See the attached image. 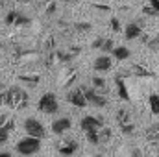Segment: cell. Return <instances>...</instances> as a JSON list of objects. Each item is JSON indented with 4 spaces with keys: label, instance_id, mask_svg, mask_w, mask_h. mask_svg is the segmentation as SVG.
Masks as SVG:
<instances>
[{
    "label": "cell",
    "instance_id": "25",
    "mask_svg": "<svg viewBox=\"0 0 159 157\" xmlns=\"http://www.w3.org/2000/svg\"><path fill=\"white\" fill-rule=\"evenodd\" d=\"M17 9H11V11H7V15H6V19H4V22L7 24V26H13V22H15V17H17Z\"/></svg>",
    "mask_w": 159,
    "mask_h": 157
},
{
    "label": "cell",
    "instance_id": "40",
    "mask_svg": "<svg viewBox=\"0 0 159 157\" xmlns=\"http://www.w3.org/2000/svg\"><path fill=\"white\" fill-rule=\"evenodd\" d=\"M93 7H96V9H100V11H107V9H109V6H104V4H93Z\"/></svg>",
    "mask_w": 159,
    "mask_h": 157
},
{
    "label": "cell",
    "instance_id": "1",
    "mask_svg": "<svg viewBox=\"0 0 159 157\" xmlns=\"http://www.w3.org/2000/svg\"><path fill=\"white\" fill-rule=\"evenodd\" d=\"M4 94H6L4 96V105H7L9 109H24L28 105V102H30L28 92L24 89L17 87V85H13L7 91H4Z\"/></svg>",
    "mask_w": 159,
    "mask_h": 157
},
{
    "label": "cell",
    "instance_id": "35",
    "mask_svg": "<svg viewBox=\"0 0 159 157\" xmlns=\"http://www.w3.org/2000/svg\"><path fill=\"white\" fill-rule=\"evenodd\" d=\"M44 13L50 17V15H54L56 13V2H50V4H46V9H44Z\"/></svg>",
    "mask_w": 159,
    "mask_h": 157
},
{
    "label": "cell",
    "instance_id": "7",
    "mask_svg": "<svg viewBox=\"0 0 159 157\" xmlns=\"http://www.w3.org/2000/svg\"><path fill=\"white\" fill-rule=\"evenodd\" d=\"M80 128H81V131H85V133H87V131H98V129L104 128V122H102V118L93 117V115H87V117L81 118Z\"/></svg>",
    "mask_w": 159,
    "mask_h": 157
},
{
    "label": "cell",
    "instance_id": "39",
    "mask_svg": "<svg viewBox=\"0 0 159 157\" xmlns=\"http://www.w3.org/2000/svg\"><path fill=\"white\" fill-rule=\"evenodd\" d=\"M148 6H150V7H152V9L159 15V0H150V4H148Z\"/></svg>",
    "mask_w": 159,
    "mask_h": 157
},
{
    "label": "cell",
    "instance_id": "21",
    "mask_svg": "<svg viewBox=\"0 0 159 157\" xmlns=\"http://www.w3.org/2000/svg\"><path fill=\"white\" fill-rule=\"evenodd\" d=\"M15 26H30L32 24V19L30 17H26V15H22L20 11L17 13V17H15V22H13Z\"/></svg>",
    "mask_w": 159,
    "mask_h": 157
},
{
    "label": "cell",
    "instance_id": "46",
    "mask_svg": "<svg viewBox=\"0 0 159 157\" xmlns=\"http://www.w3.org/2000/svg\"><path fill=\"white\" fill-rule=\"evenodd\" d=\"M157 52H159V50H157Z\"/></svg>",
    "mask_w": 159,
    "mask_h": 157
},
{
    "label": "cell",
    "instance_id": "33",
    "mask_svg": "<svg viewBox=\"0 0 159 157\" xmlns=\"http://www.w3.org/2000/svg\"><path fill=\"white\" fill-rule=\"evenodd\" d=\"M109 24H111V30H113V32H120V30H122V28H120V20L117 17H113V19L109 20Z\"/></svg>",
    "mask_w": 159,
    "mask_h": 157
},
{
    "label": "cell",
    "instance_id": "31",
    "mask_svg": "<svg viewBox=\"0 0 159 157\" xmlns=\"http://www.w3.org/2000/svg\"><path fill=\"white\" fill-rule=\"evenodd\" d=\"M122 157H141V150L139 148H128Z\"/></svg>",
    "mask_w": 159,
    "mask_h": 157
},
{
    "label": "cell",
    "instance_id": "26",
    "mask_svg": "<svg viewBox=\"0 0 159 157\" xmlns=\"http://www.w3.org/2000/svg\"><path fill=\"white\" fill-rule=\"evenodd\" d=\"M120 131H122L124 135H131V133L135 131V124H133V122H128V124H122V126H120Z\"/></svg>",
    "mask_w": 159,
    "mask_h": 157
},
{
    "label": "cell",
    "instance_id": "32",
    "mask_svg": "<svg viewBox=\"0 0 159 157\" xmlns=\"http://www.w3.org/2000/svg\"><path fill=\"white\" fill-rule=\"evenodd\" d=\"M104 39H106V37H96V39L93 41L91 48H93V50H100V48H102V44H104Z\"/></svg>",
    "mask_w": 159,
    "mask_h": 157
},
{
    "label": "cell",
    "instance_id": "41",
    "mask_svg": "<svg viewBox=\"0 0 159 157\" xmlns=\"http://www.w3.org/2000/svg\"><path fill=\"white\" fill-rule=\"evenodd\" d=\"M54 44H56V41H54V39H48L46 43H44V48H54Z\"/></svg>",
    "mask_w": 159,
    "mask_h": 157
},
{
    "label": "cell",
    "instance_id": "44",
    "mask_svg": "<svg viewBox=\"0 0 159 157\" xmlns=\"http://www.w3.org/2000/svg\"><path fill=\"white\" fill-rule=\"evenodd\" d=\"M17 2H20V4H28V2H32V0H17Z\"/></svg>",
    "mask_w": 159,
    "mask_h": 157
},
{
    "label": "cell",
    "instance_id": "14",
    "mask_svg": "<svg viewBox=\"0 0 159 157\" xmlns=\"http://www.w3.org/2000/svg\"><path fill=\"white\" fill-rule=\"evenodd\" d=\"M19 81L26 83L28 87H37L41 81V76L35 72H22V74H19Z\"/></svg>",
    "mask_w": 159,
    "mask_h": 157
},
{
    "label": "cell",
    "instance_id": "42",
    "mask_svg": "<svg viewBox=\"0 0 159 157\" xmlns=\"http://www.w3.org/2000/svg\"><path fill=\"white\" fill-rule=\"evenodd\" d=\"M4 96H6L4 91H0V107H4Z\"/></svg>",
    "mask_w": 159,
    "mask_h": 157
},
{
    "label": "cell",
    "instance_id": "9",
    "mask_svg": "<svg viewBox=\"0 0 159 157\" xmlns=\"http://www.w3.org/2000/svg\"><path fill=\"white\" fill-rule=\"evenodd\" d=\"M57 152H59V155H63V157L74 155L78 152V142L74 139H65V141H61L57 144Z\"/></svg>",
    "mask_w": 159,
    "mask_h": 157
},
{
    "label": "cell",
    "instance_id": "37",
    "mask_svg": "<svg viewBox=\"0 0 159 157\" xmlns=\"http://www.w3.org/2000/svg\"><path fill=\"white\" fill-rule=\"evenodd\" d=\"M4 129H6V131H13V129H15V120H13V118H9V120L4 124Z\"/></svg>",
    "mask_w": 159,
    "mask_h": 157
},
{
    "label": "cell",
    "instance_id": "2",
    "mask_svg": "<svg viewBox=\"0 0 159 157\" xmlns=\"http://www.w3.org/2000/svg\"><path fill=\"white\" fill-rule=\"evenodd\" d=\"M15 150H17L19 155H22V157L35 155L41 150V141L39 139H34V137H24V139H20L15 144Z\"/></svg>",
    "mask_w": 159,
    "mask_h": 157
},
{
    "label": "cell",
    "instance_id": "5",
    "mask_svg": "<svg viewBox=\"0 0 159 157\" xmlns=\"http://www.w3.org/2000/svg\"><path fill=\"white\" fill-rule=\"evenodd\" d=\"M81 92H83V98H85L87 105H93V107H106V105H107L106 96H102V94H100L98 91H94L93 87H83Z\"/></svg>",
    "mask_w": 159,
    "mask_h": 157
},
{
    "label": "cell",
    "instance_id": "18",
    "mask_svg": "<svg viewBox=\"0 0 159 157\" xmlns=\"http://www.w3.org/2000/svg\"><path fill=\"white\" fill-rule=\"evenodd\" d=\"M146 139H148L150 142H154V144L159 142V122L148 126V129H146Z\"/></svg>",
    "mask_w": 159,
    "mask_h": 157
},
{
    "label": "cell",
    "instance_id": "27",
    "mask_svg": "<svg viewBox=\"0 0 159 157\" xmlns=\"http://www.w3.org/2000/svg\"><path fill=\"white\" fill-rule=\"evenodd\" d=\"M74 30H76V32H89V30H91V22H85V20L76 22V24H74Z\"/></svg>",
    "mask_w": 159,
    "mask_h": 157
},
{
    "label": "cell",
    "instance_id": "12",
    "mask_svg": "<svg viewBox=\"0 0 159 157\" xmlns=\"http://www.w3.org/2000/svg\"><path fill=\"white\" fill-rule=\"evenodd\" d=\"M76 76H78V72L74 70V69H63L61 70V74H59V85L61 87H69L70 83H74L76 81Z\"/></svg>",
    "mask_w": 159,
    "mask_h": 157
},
{
    "label": "cell",
    "instance_id": "4",
    "mask_svg": "<svg viewBox=\"0 0 159 157\" xmlns=\"http://www.w3.org/2000/svg\"><path fill=\"white\" fill-rule=\"evenodd\" d=\"M37 109L44 115H54L57 113L59 109V102H57V96L54 92H44L39 98V104H37Z\"/></svg>",
    "mask_w": 159,
    "mask_h": 157
},
{
    "label": "cell",
    "instance_id": "22",
    "mask_svg": "<svg viewBox=\"0 0 159 157\" xmlns=\"http://www.w3.org/2000/svg\"><path fill=\"white\" fill-rule=\"evenodd\" d=\"M17 57L20 61H35L39 57V54L37 52H20V54H17Z\"/></svg>",
    "mask_w": 159,
    "mask_h": 157
},
{
    "label": "cell",
    "instance_id": "38",
    "mask_svg": "<svg viewBox=\"0 0 159 157\" xmlns=\"http://www.w3.org/2000/svg\"><path fill=\"white\" fill-rule=\"evenodd\" d=\"M143 13H144V15H148V17H156V15H157L150 6H144V7H143Z\"/></svg>",
    "mask_w": 159,
    "mask_h": 157
},
{
    "label": "cell",
    "instance_id": "15",
    "mask_svg": "<svg viewBox=\"0 0 159 157\" xmlns=\"http://www.w3.org/2000/svg\"><path fill=\"white\" fill-rule=\"evenodd\" d=\"M115 85H117V91H119V98L124 100V102H129V92H128V87L124 83L122 76H117L115 78Z\"/></svg>",
    "mask_w": 159,
    "mask_h": 157
},
{
    "label": "cell",
    "instance_id": "6",
    "mask_svg": "<svg viewBox=\"0 0 159 157\" xmlns=\"http://www.w3.org/2000/svg\"><path fill=\"white\" fill-rule=\"evenodd\" d=\"M74 59L72 54L69 52H59V50H52L50 56L46 57V67H65L67 63H70Z\"/></svg>",
    "mask_w": 159,
    "mask_h": 157
},
{
    "label": "cell",
    "instance_id": "45",
    "mask_svg": "<svg viewBox=\"0 0 159 157\" xmlns=\"http://www.w3.org/2000/svg\"><path fill=\"white\" fill-rule=\"evenodd\" d=\"M63 2H78V0H63Z\"/></svg>",
    "mask_w": 159,
    "mask_h": 157
},
{
    "label": "cell",
    "instance_id": "43",
    "mask_svg": "<svg viewBox=\"0 0 159 157\" xmlns=\"http://www.w3.org/2000/svg\"><path fill=\"white\" fill-rule=\"evenodd\" d=\"M0 157H11L9 152H0Z\"/></svg>",
    "mask_w": 159,
    "mask_h": 157
},
{
    "label": "cell",
    "instance_id": "23",
    "mask_svg": "<svg viewBox=\"0 0 159 157\" xmlns=\"http://www.w3.org/2000/svg\"><path fill=\"white\" fill-rule=\"evenodd\" d=\"M98 139H100V144H102V142H107V141L111 139V129H109L107 126H104L102 129H98Z\"/></svg>",
    "mask_w": 159,
    "mask_h": 157
},
{
    "label": "cell",
    "instance_id": "34",
    "mask_svg": "<svg viewBox=\"0 0 159 157\" xmlns=\"http://www.w3.org/2000/svg\"><path fill=\"white\" fill-rule=\"evenodd\" d=\"M9 139V131H6L4 128H0V144H6Z\"/></svg>",
    "mask_w": 159,
    "mask_h": 157
},
{
    "label": "cell",
    "instance_id": "10",
    "mask_svg": "<svg viewBox=\"0 0 159 157\" xmlns=\"http://www.w3.org/2000/svg\"><path fill=\"white\" fill-rule=\"evenodd\" d=\"M70 128H72V120L69 117H61V118H57V120L52 122V133H56V135H63Z\"/></svg>",
    "mask_w": 159,
    "mask_h": 157
},
{
    "label": "cell",
    "instance_id": "19",
    "mask_svg": "<svg viewBox=\"0 0 159 157\" xmlns=\"http://www.w3.org/2000/svg\"><path fill=\"white\" fill-rule=\"evenodd\" d=\"M148 105H150V111L159 117V94L152 92V94L148 96Z\"/></svg>",
    "mask_w": 159,
    "mask_h": 157
},
{
    "label": "cell",
    "instance_id": "24",
    "mask_svg": "<svg viewBox=\"0 0 159 157\" xmlns=\"http://www.w3.org/2000/svg\"><path fill=\"white\" fill-rule=\"evenodd\" d=\"M91 81H93V89H94V91H106V87H107V85H106V79L100 78V76H94Z\"/></svg>",
    "mask_w": 159,
    "mask_h": 157
},
{
    "label": "cell",
    "instance_id": "30",
    "mask_svg": "<svg viewBox=\"0 0 159 157\" xmlns=\"http://www.w3.org/2000/svg\"><path fill=\"white\" fill-rule=\"evenodd\" d=\"M113 48H115V44H113V39H104V44H102L100 52H111Z\"/></svg>",
    "mask_w": 159,
    "mask_h": 157
},
{
    "label": "cell",
    "instance_id": "13",
    "mask_svg": "<svg viewBox=\"0 0 159 157\" xmlns=\"http://www.w3.org/2000/svg\"><path fill=\"white\" fill-rule=\"evenodd\" d=\"M141 35H143V28H141L137 22H129V24L124 28V37H126V41L139 39Z\"/></svg>",
    "mask_w": 159,
    "mask_h": 157
},
{
    "label": "cell",
    "instance_id": "11",
    "mask_svg": "<svg viewBox=\"0 0 159 157\" xmlns=\"http://www.w3.org/2000/svg\"><path fill=\"white\" fill-rule=\"evenodd\" d=\"M67 100L74 105V107H85L87 105V102H85V98H83V92H81V89H72L69 94H67Z\"/></svg>",
    "mask_w": 159,
    "mask_h": 157
},
{
    "label": "cell",
    "instance_id": "28",
    "mask_svg": "<svg viewBox=\"0 0 159 157\" xmlns=\"http://www.w3.org/2000/svg\"><path fill=\"white\" fill-rule=\"evenodd\" d=\"M87 141L91 144H100V139H98V131H87Z\"/></svg>",
    "mask_w": 159,
    "mask_h": 157
},
{
    "label": "cell",
    "instance_id": "8",
    "mask_svg": "<svg viewBox=\"0 0 159 157\" xmlns=\"http://www.w3.org/2000/svg\"><path fill=\"white\" fill-rule=\"evenodd\" d=\"M93 69H94L96 72H109V70L113 69V59H111L107 54H102V56H98V57L93 61Z\"/></svg>",
    "mask_w": 159,
    "mask_h": 157
},
{
    "label": "cell",
    "instance_id": "20",
    "mask_svg": "<svg viewBox=\"0 0 159 157\" xmlns=\"http://www.w3.org/2000/svg\"><path fill=\"white\" fill-rule=\"evenodd\" d=\"M117 122H119V126L131 122V115H129V111H128V109H117Z\"/></svg>",
    "mask_w": 159,
    "mask_h": 157
},
{
    "label": "cell",
    "instance_id": "16",
    "mask_svg": "<svg viewBox=\"0 0 159 157\" xmlns=\"http://www.w3.org/2000/svg\"><path fill=\"white\" fill-rule=\"evenodd\" d=\"M128 74H131V76H139V78H152V76H154L150 70L144 69V65H131V69H129Z\"/></svg>",
    "mask_w": 159,
    "mask_h": 157
},
{
    "label": "cell",
    "instance_id": "29",
    "mask_svg": "<svg viewBox=\"0 0 159 157\" xmlns=\"http://www.w3.org/2000/svg\"><path fill=\"white\" fill-rule=\"evenodd\" d=\"M146 46H148L150 50H156V52H157V50H159V35H156V37H150V39H148V43H146Z\"/></svg>",
    "mask_w": 159,
    "mask_h": 157
},
{
    "label": "cell",
    "instance_id": "36",
    "mask_svg": "<svg viewBox=\"0 0 159 157\" xmlns=\"http://www.w3.org/2000/svg\"><path fill=\"white\" fill-rule=\"evenodd\" d=\"M9 118H11V117H9V113H7V111H0V128H4V124H6Z\"/></svg>",
    "mask_w": 159,
    "mask_h": 157
},
{
    "label": "cell",
    "instance_id": "3",
    "mask_svg": "<svg viewBox=\"0 0 159 157\" xmlns=\"http://www.w3.org/2000/svg\"><path fill=\"white\" fill-rule=\"evenodd\" d=\"M22 128H24V131H26V135L28 137H34V139H44V135H46V129H44V126H43V122L37 120L35 117H28L24 122H22Z\"/></svg>",
    "mask_w": 159,
    "mask_h": 157
},
{
    "label": "cell",
    "instance_id": "17",
    "mask_svg": "<svg viewBox=\"0 0 159 157\" xmlns=\"http://www.w3.org/2000/svg\"><path fill=\"white\" fill-rule=\"evenodd\" d=\"M111 54H113V57L119 59V61H124V59H128V57L131 56L129 48H126V46H115V48L111 50Z\"/></svg>",
    "mask_w": 159,
    "mask_h": 157
}]
</instances>
